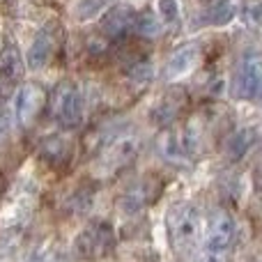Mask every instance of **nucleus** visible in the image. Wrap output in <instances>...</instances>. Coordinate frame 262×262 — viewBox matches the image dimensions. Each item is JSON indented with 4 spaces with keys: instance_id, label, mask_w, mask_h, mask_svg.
Listing matches in <instances>:
<instances>
[{
    "instance_id": "f257e3e1",
    "label": "nucleus",
    "mask_w": 262,
    "mask_h": 262,
    "mask_svg": "<svg viewBox=\"0 0 262 262\" xmlns=\"http://www.w3.org/2000/svg\"><path fill=\"white\" fill-rule=\"evenodd\" d=\"M168 237L180 253H189L200 239V214L191 203H177L168 209Z\"/></svg>"
},
{
    "instance_id": "f03ea898",
    "label": "nucleus",
    "mask_w": 262,
    "mask_h": 262,
    "mask_svg": "<svg viewBox=\"0 0 262 262\" xmlns=\"http://www.w3.org/2000/svg\"><path fill=\"white\" fill-rule=\"evenodd\" d=\"M83 113H85V101L78 85H74L72 81L58 83L51 92V115L55 122L64 129H74L81 124Z\"/></svg>"
},
{
    "instance_id": "7ed1b4c3",
    "label": "nucleus",
    "mask_w": 262,
    "mask_h": 262,
    "mask_svg": "<svg viewBox=\"0 0 262 262\" xmlns=\"http://www.w3.org/2000/svg\"><path fill=\"white\" fill-rule=\"evenodd\" d=\"M143 140L134 134H122L104 149V154L99 157V172L101 175H115L118 170L127 168L134 163V159L138 157Z\"/></svg>"
},
{
    "instance_id": "20e7f679",
    "label": "nucleus",
    "mask_w": 262,
    "mask_h": 262,
    "mask_svg": "<svg viewBox=\"0 0 262 262\" xmlns=\"http://www.w3.org/2000/svg\"><path fill=\"white\" fill-rule=\"evenodd\" d=\"M232 92L239 99H255L262 97V53L249 55L239 64L232 81Z\"/></svg>"
},
{
    "instance_id": "39448f33",
    "label": "nucleus",
    "mask_w": 262,
    "mask_h": 262,
    "mask_svg": "<svg viewBox=\"0 0 262 262\" xmlns=\"http://www.w3.org/2000/svg\"><path fill=\"white\" fill-rule=\"evenodd\" d=\"M46 104V92L41 85L37 83H28V85H21L14 95V118H16L18 124L28 127V124L35 122V118L41 113Z\"/></svg>"
},
{
    "instance_id": "423d86ee",
    "label": "nucleus",
    "mask_w": 262,
    "mask_h": 262,
    "mask_svg": "<svg viewBox=\"0 0 262 262\" xmlns=\"http://www.w3.org/2000/svg\"><path fill=\"white\" fill-rule=\"evenodd\" d=\"M113 246V230L106 223H92L78 235L76 253L81 258H99Z\"/></svg>"
},
{
    "instance_id": "0eeeda50",
    "label": "nucleus",
    "mask_w": 262,
    "mask_h": 262,
    "mask_svg": "<svg viewBox=\"0 0 262 262\" xmlns=\"http://www.w3.org/2000/svg\"><path fill=\"white\" fill-rule=\"evenodd\" d=\"M159 182L154 180V177H145V180L136 182V184H131L127 191H124V195L120 198V209H122L124 214H129V216H134V214L143 212L147 205L154 203V198L159 195Z\"/></svg>"
},
{
    "instance_id": "6e6552de",
    "label": "nucleus",
    "mask_w": 262,
    "mask_h": 262,
    "mask_svg": "<svg viewBox=\"0 0 262 262\" xmlns=\"http://www.w3.org/2000/svg\"><path fill=\"white\" fill-rule=\"evenodd\" d=\"M235 239V219L226 212L219 209L212 216L207 228V239H205V249H214V251H228Z\"/></svg>"
},
{
    "instance_id": "1a4fd4ad",
    "label": "nucleus",
    "mask_w": 262,
    "mask_h": 262,
    "mask_svg": "<svg viewBox=\"0 0 262 262\" xmlns=\"http://www.w3.org/2000/svg\"><path fill=\"white\" fill-rule=\"evenodd\" d=\"M198 58H200L198 46H182V49H177L168 58L166 69H163L166 81H180L186 74H191L195 69V64H198Z\"/></svg>"
},
{
    "instance_id": "9d476101",
    "label": "nucleus",
    "mask_w": 262,
    "mask_h": 262,
    "mask_svg": "<svg viewBox=\"0 0 262 262\" xmlns=\"http://www.w3.org/2000/svg\"><path fill=\"white\" fill-rule=\"evenodd\" d=\"M136 18H138V14L134 12V7H129V5H118V7H111L108 12L104 14V18H101V28H104V32L108 37H124L131 28L136 26Z\"/></svg>"
},
{
    "instance_id": "9b49d317",
    "label": "nucleus",
    "mask_w": 262,
    "mask_h": 262,
    "mask_svg": "<svg viewBox=\"0 0 262 262\" xmlns=\"http://www.w3.org/2000/svg\"><path fill=\"white\" fill-rule=\"evenodd\" d=\"M53 51H55V37L51 30H39L37 37L32 39L30 49H28V69H44L46 64L51 62L53 58Z\"/></svg>"
},
{
    "instance_id": "f8f14e48",
    "label": "nucleus",
    "mask_w": 262,
    "mask_h": 262,
    "mask_svg": "<svg viewBox=\"0 0 262 262\" xmlns=\"http://www.w3.org/2000/svg\"><path fill=\"white\" fill-rule=\"evenodd\" d=\"M159 149H161L163 159L172 163H182L186 159V152L182 147V138H180V131L175 129H166L161 136H159Z\"/></svg>"
},
{
    "instance_id": "ddd939ff",
    "label": "nucleus",
    "mask_w": 262,
    "mask_h": 262,
    "mask_svg": "<svg viewBox=\"0 0 262 262\" xmlns=\"http://www.w3.org/2000/svg\"><path fill=\"white\" fill-rule=\"evenodd\" d=\"M237 12H239V3L237 0H219V3H214L209 7L207 23H212V26H226V23H230L237 16Z\"/></svg>"
},
{
    "instance_id": "4468645a",
    "label": "nucleus",
    "mask_w": 262,
    "mask_h": 262,
    "mask_svg": "<svg viewBox=\"0 0 262 262\" xmlns=\"http://www.w3.org/2000/svg\"><path fill=\"white\" fill-rule=\"evenodd\" d=\"M0 74H3V78H7V81H16L23 74V62L14 46H9V49H5L3 53H0Z\"/></svg>"
},
{
    "instance_id": "2eb2a0df",
    "label": "nucleus",
    "mask_w": 262,
    "mask_h": 262,
    "mask_svg": "<svg viewBox=\"0 0 262 262\" xmlns=\"http://www.w3.org/2000/svg\"><path fill=\"white\" fill-rule=\"evenodd\" d=\"M180 108H182V97L175 99V95H168L161 99V104H157V108L152 111V115L159 120V124H170L172 120L177 118Z\"/></svg>"
},
{
    "instance_id": "dca6fc26",
    "label": "nucleus",
    "mask_w": 262,
    "mask_h": 262,
    "mask_svg": "<svg viewBox=\"0 0 262 262\" xmlns=\"http://www.w3.org/2000/svg\"><path fill=\"white\" fill-rule=\"evenodd\" d=\"M253 138H255V131L253 129H242L228 140V157L232 159H239L246 149L253 145Z\"/></svg>"
},
{
    "instance_id": "f3484780",
    "label": "nucleus",
    "mask_w": 262,
    "mask_h": 262,
    "mask_svg": "<svg viewBox=\"0 0 262 262\" xmlns=\"http://www.w3.org/2000/svg\"><path fill=\"white\" fill-rule=\"evenodd\" d=\"M134 28L145 37H157L159 32H161V18H159L157 14H152V12H145V14H140V16L136 18Z\"/></svg>"
},
{
    "instance_id": "a211bd4d",
    "label": "nucleus",
    "mask_w": 262,
    "mask_h": 262,
    "mask_svg": "<svg viewBox=\"0 0 262 262\" xmlns=\"http://www.w3.org/2000/svg\"><path fill=\"white\" fill-rule=\"evenodd\" d=\"M41 154H44V159H49V161H67L69 149L62 138H49L44 143V147H41Z\"/></svg>"
},
{
    "instance_id": "6ab92c4d",
    "label": "nucleus",
    "mask_w": 262,
    "mask_h": 262,
    "mask_svg": "<svg viewBox=\"0 0 262 262\" xmlns=\"http://www.w3.org/2000/svg\"><path fill=\"white\" fill-rule=\"evenodd\" d=\"M157 9H159V18H163V21H175L177 14H180L177 0H159Z\"/></svg>"
},
{
    "instance_id": "aec40b11",
    "label": "nucleus",
    "mask_w": 262,
    "mask_h": 262,
    "mask_svg": "<svg viewBox=\"0 0 262 262\" xmlns=\"http://www.w3.org/2000/svg\"><path fill=\"white\" fill-rule=\"evenodd\" d=\"M198 262H228V251H214V249H205L198 255Z\"/></svg>"
},
{
    "instance_id": "412c9836",
    "label": "nucleus",
    "mask_w": 262,
    "mask_h": 262,
    "mask_svg": "<svg viewBox=\"0 0 262 262\" xmlns=\"http://www.w3.org/2000/svg\"><path fill=\"white\" fill-rule=\"evenodd\" d=\"M30 262H49V260H46V258H44V255H35V258H32Z\"/></svg>"
}]
</instances>
